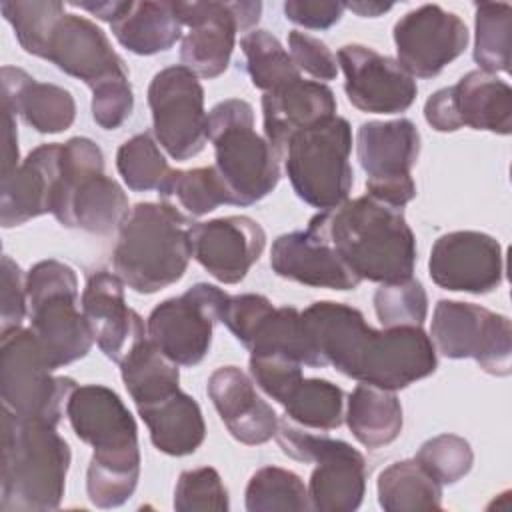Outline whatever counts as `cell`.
I'll return each mask as SVG.
<instances>
[{
  "label": "cell",
  "mask_w": 512,
  "mask_h": 512,
  "mask_svg": "<svg viewBox=\"0 0 512 512\" xmlns=\"http://www.w3.org/2000/svg\"><path fill=\"white\" fill-rule=\"evenodd\" d=\"M180 24L190 32L182 38L180 60L198 78H218L226 72L236 34L258 24L260 2H172Z\"/></svg>",
  "instance_id": "obj_15"
},
{
  "label": "cell",
  "mask_w": 512,
  "mask_h": 512,
  "mask_svg": "<svg viewBox=\"0 0 512 512\" xmlns=\"http://www.w3.org/2000/svg\"><path fill=\"white\" fill-rule=\"evenodd\" d=\"M148 106L156 142L170 158L184 162L204 150L208 114L204 88L192 70L180 64L156 72L148 86Z\"/></svg>",
  "instance_id": "obj_16"
},
{
  "label": "cell",
  "mask_w": 512,
  "mask_h": 512,
  "mask_svg": "<svg viewBox=\"0 0 512 512\" xmlns=\"http://www.w3.org/2000/svg\"><path fill=\"white\" fill-rule=\"evenodd\" d=\"M18 134L14 114L4 108V160H2V176H8L18 166Z\"/></svg>",
  "instance_id": "obj_49"
},
{
  "label": "cell",
  "mask_w": 512,
  "mask_h": 512,
  "mask_svg": "<svg viewBox=\"0 0 512 512\" xmlns=\"http://www.w3.org/2000/svg\"><path fill=\"white\" fill-rule=\"evenodd\" d=\"M248 366L254 384L278 404H282L304 378V364L282 354H250Z\"/></svg>",
  "instance_id": "obj_44"
},
{
  "label": "cell",
  "mask_w": 512,
  "mask_h": 512,
  "mask_svg": "<svg viewBox=\"0 0 512 512\" xmlns=\"http://www.w3.org/2000/svg\"><path fill=\"white\" fill-rule=\"evenodd\" d=\"M208 140L232 206H252L280 182V156L254 130V108L242 98L218 102L208 112Z\"/></svg>",
  "instance_id": "obj_7"
},
{
  "label": "cell",
  "mask_w": 512,
  "mask_h": 512,
  "mask_svg": "<svg viewBox=\"0 0 512 512\" xmlns=\"http://www.w3.org/2000/svg\"><path fill=\"white\" fill-rule=\"evenodd\" d=\"M282 452L316 468L308 482L310 508L318 512H352L360 508L366 492V460L344 440L312 434L292 420L278 422L274 434Z\"/></svg>",
  "instance_id": "obj_11"
},
{
  "label": "cell",
  "mask_w": 512,
  "mask_h": 512,
  "mask_svg": "<svg viewBox=\"0 0 512 512\" xmlns=\"http://www.w3.org/2000/svg\"><path fill=\"white\" fill-rule=\"evenodd\" d=\"M248 512H306L310 508L308 488L292 470L264 466L256 470L244 494Z\"/></svg>",
  "instance_id": "obj_38"
},
{
  "label": "cell",
  "mask_w": 512,
  "mask_h": 512,
  "mask_svg": "<svg viewBox=\"0 0 512 512\" xmlns=\"http://www.w3.org/2000/svg\"><path fill=\"white\" fill-rule=\"evenodd\" d=\"M442 484L414 458L384 468L378 476V504L386 512L440 510Z\"/></svg>",
  "instance_id": "obj_33"
},
{
  "label": "cell",
  "mask_w": 512,
  "mask_h": 512,
  "mask_svg": "<svg viewBox=\"0 0 512 512\" xmlns=\"http://www.w3.org/2000/svg\"><path fill=\"white\" fill-rule=\"evenodd\" d=\"M74 434L94 448L86 492L96 508H118L140 478L138 428L120 396L102 384L76 386L66 402Z\"/></svg>",
  "instance_id": "obj_3"
},
{
  "label": "cell",
  "mask_w": 512,
  "mask_h": 512,
  "mask_svg": "<svg viewBox=\"0 0 512 512\" xmlns=\"http://www.w3.org/2000/svg\"><path fill=\"white\" fill-rule=\"evenodd\" d=\"M308 230L330 242L360 280L390 284L412 278L416 238L402 208L364 194L320 210Z\"/></svg>",
  "instance_id": "obj_2"
},
{
  "label": "cell",
  "mask_w": 512,
  "mask_h": 512,
  "mask_svg": "<svg viewBox=\"0 0 512 512\" xmlns=\"http://www.w3.org/2000/svg\"><path fill=\"white\" fill-rule=\"evenodd\" d=\"M42 58L90 90L112 78H126L124 60L108 36L88 18L64 12L52 26Z\"/></svg>",
  "instance_id": "obj_21"
},
{
  "label": "cell",
  "mask_w": 512,
  "mask_h": 512,
  "mask_svg": "<svg viewBox=\"0 0 512 512\" xmlns=\"http://www.w3.org/2000/svg\"><path fill=\"white\" fill-rule=\"evenodd\" d=\"M396 60L412 78H434L468 46L460 16L438 4H422L394 24Z\"/></svg>",
  "instance_id": "obj_18"
},
{
  "label": "cell",
  "mask_w": 512,
  "mask_h": 512,
  "mask_svg": "<svg viewBox=\"0 0 512 512\" xmlns=\"http://www.w3.org/2000/svg\"><path fill=\"white\" fill-rule=\"evenodd\" d=\"M114 38L132 54L152 56L170 50L182 36V24L172 2L126 0L122 12L110 24Z\"/></svg>",
  "instance_id": "obj_30"
},
{
  "label": "cell",
  "mask_w": 512,
  "mask_h": 512,
  "mask_svg": "<svg viewBox=\"0 0 512 512\" xmlns=\"http://www.w3.org/2000/svg\"><path fill=\"white\" fill-rule=\"evenodd\" d=\"M190 216L170 202H140L118 228L112 266L138 294L176 284L192 258Z\"/></svg>",
  "instance_id": "obj_5"
},
{
  "label": "cell",
  "mask_w": 512,
  "mask_h": 512,
  "mask_svg": "<svg viewBox=\"0 0 512 512\" xmlns=\"http://www.w3.org/2000/svg\"><path fill=\"white\" fill-rule=\"evenodd\" d=\"M30 330L54 370L84 358L92 332L80 310L76 272L60 260H40L26 274Z\"/></svg>",
  "instance_id": "obj_8"
},
{
  "label": "cell",
  "mask_w": 512,
  "mask_h": 512,
  "mask_svg": "<svg viewBox=\"0 0 512 512\" xmlns=\"http://www.w3.org/2000/svg\"><path fill=\"white\" fill-rule=\"evenodd\" d=\"M70 460V446L56 426L20 418L2 406V512L56 510L64 498Z\"/></svg>",
  "instance_id": "obj_4"
},
{
  "label": "cell",
  "mask_w": 512,
  "mask_h": 512,
  "mask_svg": "<svg viewBox=\"0 0 512 512\" xmlns=\"http://www.w3.org/2000/svg\"><path fill=\"white\" fill-rule=\"evenodd\" d=\"M206 392L234 440L258 446L274 438L280 420L244 370L238 366L216 368L208 378Z\"/></svg>",
  "instance_id": "obj_24"
},
{
  "label": "cell",
  "mask_w": 512,
  "mask_h": 512,
  "mask_svg": "<svg viewBox=\"0 0 512 512\" xmlns=\"http://www.w3.org/2000/svg\"><path fill=\"white\" fill-rule=\"evenodd\" d=\"M0 10L14 28L16 40L24 52L42 58L48 34L54 22L66 12V6L50 0H16L2 2Z\"/></svg>",
  "instance_id": "obj_40"
},
{
  "label": "cell",
  "mask_w": 512,
  "mask_h": 512,
  "mask_svg": "<svg viewBox=\"0 0 512 512\" xmlns=\"http://www.w3.org/2000/svg\"><path fill=\"white\" fill-rule=\"evenodd\" d=\"M126 0L124 2H74L72 8H80V10H86L90 12L92 16L100 18V20H106V22H114L116 16L122 12Z\"/></svg>",
  "instance_id": "obj_50"
},
{
  "label": "cell",
  "mask_w": 512,
  "mask_h": 512,
  "mask_svg": "<svg viewBox=\"0 0 512 512\" xmlns=\"http://www.w3.org/2000/svg\"><path fill=\"white\" fill-rule=\"evenodd\" d=\"M288 52L298 70H304L316 80H334L338 76V62L332 50L316 36L300 30L288 34Z\"/></svg>",
  "instance_id": "obj_46"
},
{
  "label": "cell",
  "mask_w": 512,
  "mask_h": 512,
  "mask_svg": "<svg viewBox=\"0 0 512 512\" xmlns=\"http://www.w3.org/2000/svg\"><path fill=\"white\" fill-rule=\"evenodd\" d=\"M124 282L116 272L88 274L82 290V314L102 354L120 364L122 358L146 338L142 316L126 304Z\"/></svg>",
  "instance_id": "obj_23"
},
{
  "label": "cell",
  "mask_w": 512,
  "mask_h": 512,
  "mask_svg": "<svg viewBox=\"0 0 512 512\" xmlns=\"http://www.w3.org/2000/svg\"><path fill=\"white\" fill-rule=\"evenodd\" d=\"M264 138L284 156L288 140L306 128H312L336 116L334 92L316 80H296L262 96Z\"/></svg>",
  "instance_id": "obj_27"
},
{
  "label": "cell",
  "mask_w": 512,
  "mask_h": 512,
  "mask_svg": "<svg viewBox=\"0 0 512 512\" xmlns=\"http://www.w3.org/2000/svg\"><path fill=\"white\" fill-rule=\"evenodd\" d=\"M62 144H42L34 148L8 176L0 178V224L20 226L32 218L48 214L54 186L60 172Z\"/></svg>",
  "instance_id": "obj_26"
},
{
  "label": "cell",
  "mask_w": 512,
  "mask_h": 512,
  "mask_svg": "<svg viewBox=\"0 0 512 512\" xmlns=\"http://www.w3.org/2000/svg\"><path fill=\"white\" fill-rule=\"evenodd\" d=\"M300 316L312 368L332 366L348 378L396 392L438 366L422 326L374 330L360 310L332 300L314 302Z\"/></svg>",
  "instance_id": "obj_1"
},
{
  "label": "cell",
  "mask_w": 512,
  "mask_h": 512,
  "mask_svg": "<svg viewBox=\"0 0 512 512\" xmlns=\"http://www.w3.org/2000/svg\"><path fill=\"white\" fill-rule=\"evenodd\" d=\"M164 202L174 200L190 216H204L222 204H232V196L214 166L172 170L158 188Z\"/></svg>",
  "instance_id": "obj_35"
},
{
  "label": "cell",
  "mask_w": 512,
  "mask_h": 512,
  "mask_svg": "<svg viewBox=\"0 0 512 512\" xmlns=\"http://www.w3.org/2000/svg\"><path fill=\"white\" fill-rule=\"evenodd\" d=\"M120 376L136 408L156 404L180 390L178 364L166 358L148 338L140 340L122 358Z\"/></svg>",
  "instance_id": "obj_32"
},
{
  "label": "cell",
  "mask_w": 512,
  "mask_h": 512,
  "mask_svg": "<svg viewBox=\"0 0 512 512\" xmlns=\"http://www.w3.org/2000/svg\"><path fill=\"white\" fill-rule=\"evenodd\" d=\"M116 168L132 192L158 190L172 172L158 142L148 132L132 136L118 148Z\"/></svg>",
  "instance_id": "obj_39"
},
{
  "label": "cell",
  "mask_w": 512,
  "mask_h": 512,
  "mask_svg": "<svg viewBox=\"0 0 512 512\" xmlns=\"http://www.w3.org/2000/svg\"><path fill=\"white\" fill-rule=\"evenodd\" d=\"M374 310L382 328L422 326L428 314V296L416 278L380 284L374 292Z\"/></svg>",
  "instance_id": "obj_41"
},
{
  "label": "cell",
  "mask_w": 512,
  "mask_h": 512,
  "mask_svg": "<svg viewBox=\"0 0 512 512\" xmlns=\"http://www.w3.org/2000/svg\"><path fill=\"white\" fill-rule=\"evenodd\" d=\"M434 350L446 358H472L492 376L512 372V324L504 314L458 300H440L430 322Z\"/></svg>",
  "instance_id": "obj_12"
},
{
  "label": "cell",
  "mask_w": 512,
  "mask_h": 512,
  "mask_svg": "<svg viewBox=\"0 0 512 512\" xmlns=\"http://www.w3.org/2000/svg\"><path fill=\"white\" fill-rule=\"evenodd\" d=\"M414 460L442 486H450L472 470L474 452L462 436L438 434L420 446Z\"/></svg>",
  "instance_id": "obj_42"
},
{
  "label": "cell",
  "mask_w": 512,
  "mask_h": 512,
  "mask_svg": "<svg viewBox=\"0 0 512 512\" xmlns=\"http://www.w3.org/2000/svg\"><path fill=\"white\" fill-rule=\"evenodd\" d=\"M344 420L362 446L382 448L402 432V404L392 390L360 382L348 396Z\"/></svg>",
  "instance_id": "obj_31"
},
{
  "label": "cell",
  "mask_w": 512,
  "mask_h": 512,
  "mask_svg": "<svg viewBox=\"0 0 512 512\" xmlns=\"http://www.w3.org/2000/svg\"><path fill=\"white\" fill-rule=\"evenodd\" d=\"M346 6L342 2H306V0H288L284 2V14L290 22L310 28L326 30L340 22Z\"/></svg>",
  "instance_id": "obj_48"
},
{
  "label": "cell",
  "mask_w": 512,
  "mask_h": 512,
  "mask_svg": "<svg viewBox=\"0 0 512 512\" xmlns=\"http://www.w3.org/2000/svg\"><path fill=\"white\" fill-rule=\"evenodd\" d=\"M136 410L148 426L154 448L168 456H188L196 452L206 438L202 410L198 402L182 390Z\"/></svg>",
  "instance_id": "obj_29"
},
{
  "label": "cell",
  "mask_w": 512,
  "mask_h": 512,
  "mask_svg": "<svg viewBox=\"0 0 512 512\" xmlns=\"http://www.w3.org/2000/svg\"><path fill=\"white\" fill-rule=\"evenodd\" d=\"M134 94L126 78H112L92 90V118L104 130L120 128L132 114Z\"/></svg>",
  "instance_id": "obj_45"
},
{
  "label": "cell",
  "mask_w": 512,
  "mask_h": 512,
  "mask_svg": "<svg viewBox=\"0 0 512 512\" xmlns=\"http://www.w3.org/2000/svg\"><path fill=\"white\" fill-rule=\"evenodd\" d=\"M52 372L54 368L30 328L0 332L2 406L20 418L58 426L76 382Z\"/></svg>",
  "instance_id": "obj_10"
},
{
  "label": "cell",
  "mask_w": 512,
  "mask_h": 512,
  "mask_svg": "<svg viewBox=\"0 0 512 512\" xmlns=\"http://www.w3.org/2000/svg\"><path fill=\"white\" fill-rule=\"evenodd\" d=\"M230 508L228 490L220 474L210 468L184 470L174 488V510L178 512H226Z\"/></svg>",
  "instance_id": "obj_43"
},
{
  "label": "cell",
  "mask_w": 512,
  "mask_h": 512,
  "mask_svg": "<svg viewBox=\"0 0 512 512\" xmlns=\"http://www.w3.org/2000/svg\"><path fill=\"white\" fill-rule=\"evenodd\" d=\"M428 274L444 290L488 294L504 280L502 246L494 236L476 230L442 234L432 246Z\"/></svg>",
  "instance_id": "obj_19"
},
{
  "label": "cell",
  "mask_w": 512,
  "mask_h": 512,
  "mask_svg": "<svg viewBox=\"0 0 512 512\" xmlns=\"http://www.w3.org/2000/svg\"><path fill=\"white\" fill-rule=\"evenodd\" d=\"M196 262L218 282L238 284L266 246L264 228L250 216H222L190 226Z\"/></svg>",
  "instance_id": "obj_22"
},
{
  "label": "cell",
  "mask_w": 512,
  "mask_h": 512,
  "mask_svg": "<svg viewBox=\"0 0 512 512\" xmlns=\"http://www.w3.org/2000/svg\"><path fill=\"white\" fill-rule=\"evenodd\" d=\"M420 154V132L408 118L370 120L356 134V156L366 172L370 196L404 208L416 196L412 168Z\"/></svg>",
  "instance_id": "obj_14"
},
{
  "label": "cell",
  "mask_w": 512,
  "mask_h": 512,
  "mask_svg": "<svg viewBox=\"0 0 512 512\" xmlns=\"http://www.w3.org/2000/svg\"><path fill=\"white\" fill-rule=\"evenodd\" d=\"M272 270L286 280L328 290H354L362 282L340 254L312 230H296L274 240Z\"/></svg>",
  "instance_id": "obj_25"
},
{
  "label": "cell",
  "mask_w": 512,
  "mask_h": 512,
  "mask_svg": "<svg viewBox=\"0 0 512 512\" xmlns=\"http://www.w3.org/2000/svg\"><path fill=\"white\" fill-rule=\"evenodd\" d=\"M2 106L40 134L64 132L76 118V102L66 88L38 82L16 66H2Z\"/></svg>",
  "instance_id": "obj_28"
},
{
  "label": "cell",
  "mask_w": 512,
  "mask_h": 512,
  "mask_svg": "<svg viewBox=\"0 0 512 512\" xmlns=\"http://www.w3.org/2000/svg\"><path fill=\"white\" fill-rule=\"evenodd\" d=\"M474 62L478 70L496 74L510 70L512 6L508 2H480L474 6Z\"/></svg>",
  "instance_id": "obj_36"
},
{
  "label": "cell",
  "mask_w": 512,
  "mask_h": 512,
  "mask_svg": "<svg viewBox=\"0 0 512 512\" xmlns=\"http://www.w3.org/2000/svg\"><path fill=\"white\" fill-rule=\"evenodd\" d=\"M2 328L0 332H8L12 328H20L28 314V292H26V276L20 266L10 258L2 256Z\"/></svg>",
  "instance_id": "obj_47"
},
{
  "label": "cell",
  "mask_w": 512,
  "mask_h": 512,
  "mask_svg": "<svg viewBox=\"0 0 512 512\" xmlns=\"http://www.w3.org/2000/svg\"><path fill=\"white\" fill-rule=\"evenodd\" d=\"M226 300L228 294L218 286L198 282L152 308L146 338L174 364L196 366L210 350L214 324L222 318Z\"/></svg>",
  "instance_id": "obj_13"
},
{
  "label": "cell",
  "mask_w": 512,
  "mask_h": 512,
  "mask_svg": "<svg viewBox=\"0 0 512 512\" xmlns=\"http://www.w3.org/2000/svg\"><path fill=\"white\" fill-rule=\"evenodd\" d=\"M240 48L246 56V72L252 84L260 90L274 92L290 82L300 80L290 52L268 30H252L240 38Z\"/></svg>",
  "instance_id": "obj_37"
},
{
  "label": "cell",
  "mask_w": 512,
  "mask_h": 512,
  "mask_svg": "<svg viewBox=\"0 0 512 512\" xmlns=\"http://www.w3.org/2000/svg\"><path fill=\"white\" fill-rule=\"evenodd\" d=\"M350 150L352 128L338 114L296 132L282 156L296 196L318 210H332L346 202L354 184Z\"/></svg>",
  "instance_id": "obj_9"
},
{
  "label": "cell",
  "mask_w": 512,
  "mask_h": 512,
  "mask_svg": "<svg viewBox=\"0 0 512 512\" xmlns=\"http://www.w3.org/2000/svg\"><path fill=\"white\" fill-rule=\"evenodd\" d=\"M128 212L126 192L104 174L100 146L84 136L66 140L50 214L66 228L104 236L118 230Z\"/></svg>",
  "instance_id": "obj_6"
},
{
  "label": "cell",
  "mask_w": 512,
  "mask_h": 512,
  "mask_svg": "<svg viewBox=\"0 0 512 512\" xmlns=\"http://www.w3.org/2000/svg\"><path fill=\"white\" fill-rule=\"evenodd\" d=\"M344 392L324 378H302L282 402L286 418L312 430H334L344 422Z\"/></svg>",
  "instance_id": "obj_34"
},
{
  "label": "cell",
  "mask_w": 512,
  "mask_h": 512,
  "mask_svg": "<svg viewBox=\"0 0 512 512\" xmlns=\"http://www.w3.org/2000/svg\"><path fill=\"white\" fill-rule=\"evenodd\" d=\"M344 6L362 18H376L392 8V4H382V2H350Z\"/></svg>",
  "instance_id": "obj_51"
},
{
  "label": "cell",
  "mask_w": 512,
  "mask_h": 512,
  "mask_svg": "<svg viewBox=\"0 0 512 512\" xmlns=\"http://www.w3.org/2000/svg\"><path fill=\"white\" fill-rule=\"evenodd\" d=\"M424 118L438 132L468 126L506 136L512 132V90L496 74L472 70L436 90L424 104Z\"/></svg>",
  "instance_id": "obj_17"
},
{
  "label": "cell",
  "mask_w": 512,
  "mask_h": 512,
  "mask_svg": "<svg viewBox=\"0 0 512 512\" xmlns=\"http://www.w3.org/2000/svg\"><path fill=\"white\" fill-rule=\"evenodd\" d=\"M348 102L360 112L398 114L412 106L418 94L416 80L398 60L364 44H346L338 50Z\"/></svg>",
  "instance_id": "obj_20"
}]
</instances>
